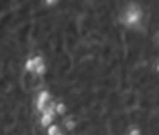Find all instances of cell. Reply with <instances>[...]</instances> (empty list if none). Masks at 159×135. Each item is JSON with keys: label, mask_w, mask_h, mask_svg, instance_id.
Wrapping results in <instances>:
<instances>
[{"label": "cell", "mask_w": 159, "mask_h": 135, "mask_svg": "<svg viewBox=\"0 0 159 135\" xmlns=\"http://www.w3.org/2000/svg\"><path fill=\"white\" fill-rule=\"evenodd\" d=\"M147 19V8L139 0H129L118 16L119 25L126 30H139Z\"/></svg>", "instance_id": "6da1fadb"}, {"label": "cell", "mask_w": 159, "mask_h": 135, "mask_svg": "<svg viewBox=\"0 0 159 135\" xmlns=\"http://www.w3.org/2000/svg\"><path fill=\"white\" fill-rule=\"evenodd\" d=\"M54 105H56V99L48 105V108H46L45 111H42V113L38 115V124H40V127H42V129H46V127H49L51 124L57 123L59 118H57V113H56Z\"/></svg>", "instance_id": "7a4b0ae2"}, {"label": "cell", "mask_w": 159, "mask_h": 135, "mask_svg": "<svg viewBox=\"0 0 159 135\" xmlns=\"http://www.w3.org/2000/svg\"><path fill=\"white\" fill-rule=\"evenodd\" d=\"M54 100V96H52V92L49 91V89H42V91H38L37 92V96H35V99H34V108H35V111L40 115L42 111H45L46 108H48V105Z\"/></svg>", "instance_id": "3957f363"}, {"label": "cell", "mask_w": 159, "mask_h": 135, "mask_svg": "<svg viewBox=\"0 0 159 135\" xmlns=\"http://www.w3.org/2000/svg\"><path fill=\"white\" fill-rule=\"evenodd\" d=\"M34 61H35V76L38 78H46L48 73H49V65H48V61L43 54H34Z\"/></svg>", "instance_id": "277c9868"}, {"label": "cell", "mask_w": 159, "mask_h": 135, "mask_svg": "<svg viewBox=\"0 0 159 135\" xmlns=\"http://www.w3.org/2000/svg\"><path fill=\"white\" fill-rule=\"evenodd\" d=\"M22 70L27 75H34L35 73V61H34V54L32 56H27L22 62Z\"/></svg>", "instance_id": "5b68a950"}, {"label": "cell", "mask_w": 159, "mask_h": 135, "mask_svg": "<svg viewBox=\"0 0 159 135\" xmlns=\"http://www.w3.org/2000/svg\"><path fill=\"white\" fill-rule=\"evenodd\" d=\"M54 108H56L57 118H64L65 115L69 113V105L65 103L64 100H56V105H54Z\"/></svg>", "instance_id": "8992f818"}, {"label": "cell", "mask_w": 159, "mask_h": 135, "mask_svg": "<svg viewBox=\"0 0 159 135\" xmlns=\"http://www.w3.org/2000/svg\"><path fill=\"white\" fill-rule=\"evenodd\" d=\"M126 135H143V129L139 124H132V126L127 127Z\"/></svg>", "instance_id": "52a82bcc"}, {"label": "cell", "mask_w": 159, "mask_h": 135, "mask_svg": "<svg viewBox=\"0 0 159 135\" xmlns=\"http://www.w3.org/2000/svg\"><path fill=\"white\" fill-rule=\"evenodd\" d=\"M62 129H61V124L59 123H54V124H51L49 127H46L45 129V133L46 135H56V133H59Z\"/></svg>", "instance_id": "ba28073f"}, {"label": "cell", "mask_w": 159, "mask_h": 135, "mask_svg": "<svg viewBox=\"0 0 159 135\" xmlns=\"http://www.w3.org/2000/svg\"><path fill=\"white\" fill-rule=\"evenodd\" d=\"M42 3H43L46 8L52 10V8H57V7L62 3V0H42Z\"/></svg>", "instance_id": "9c48e42d"}, {"label": "cell", "mask_w": 159, "mask_h": 135, "mask_svg": "<svg viewBox=\"0 0 159 135\" xmlns=\"http://www.w3.org/2000/svg\"><path fill=\"white\" fill-rule=\"evenodd\" d=\"M154 72H156V75H159V61L154 64Z\"/></svg>", "instance_id": "30bf717a"}, {"label": "cell", "mask_w": 159, "mask_h": 135, "mask_svg": "<svg viewBox=\"0 0 159 135\" xmlns=\"http://www.w3.org/2000/svg\"><path fill=\"white\" fill-rule=\"evenodd\" d=\"M156 45L159 46V34H157V37H156Z\"/></svg>", "instance_id": "8fae6325"}]
</instances>
